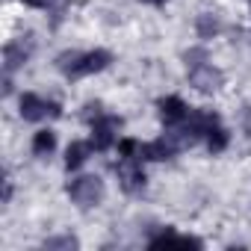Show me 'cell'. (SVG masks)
Masks as SVG:
<instances>
[{
	"label": "cell",
	"mask_w": 251,
	"mask_h": 251,
	"mask_svg": "<svg viewBox=\"0 0 251 251\" xmlns=\"http://www.w3.org/2000/svg\"><path fill=\"white\" fill-rule=\"evenodd\" d=\"M112 62V53L103 50V48H95V50H65L56 56V68L65 74V77H89V74H98L103 68H109Z\"/></svg>",
	"instance_id": "obj_1"
},
{
	"label": "cell",
	"mask_w": 251,
	"mask_h": 251,
	"mask_svg": "<svg viewBox=\"0 0 251 251\" xmlns=\"http://www.w3.org/2000/svg\"><path fill=\"white\" fill-rule=\"evenodd\" d=\"M103 192H106V186H103V180L98 175H80V177H74L68 183V198L83 210L98 207L103 201Z\"/></svg>",
	"instance_id": "obj_2"
},
{
	"label": "cell",
	"mask_w": 251,
	"mask_h": 251,
	"mask_svg": "<svg viewBox=\"0 0 251 251\" xmlns=\"http://www.w3.org/2000/svg\"><path fill=\"white\" fill-rule=\"evenodd\" d=\"M18 112H21L24 121H45V118H59V115H62V106H59L56 100H48V98H42V95L27 92V95H21V100H18Z\"/></svg>",
	"instance_id": "obj_3"
},
{
	"label": "cell",
	"mask_w": 251,
	"mask_h": 251,
	"mask_svg": "<svg viewBox=\"0 0 251 251\" xmlns=\"http://www.w3.org/2000/svg\"><path fill=\"white\" fill-rule=\"evenodd\" d=\"M33 50H36V39H33L30 33H27V36H18V39H12V42H6V45H3V71L12 74V71H18L21 65H27L30 56H33Z\"/></svg>",
	"instance_id": "obj_4"
},
{
	"label": "cell",
	"mask_w": 251,
	"mask_h": 251,
	"mask_svg": "<svg viewBox=\"0 0 251 251\" xmlns=\"http://www.w3.org/2000/svg\"><path fill=\"white\" fill-rule=\"evenodd\" d=\"M118 130H121V118L100 112L92 121V145H95V151H109L115 145V139H118Z\"/></svg>",
	"instance_id": "obj_5"
},
{
	"label": "cell",
	"mask_w": 251,
	"mask_h": 251,
	"mask_svg": "<svg viewBox=\"0 0 251 251\" xmlns=\"http://www.w3.org/2000/svg\"><path fill=\"white\" fill-rule=\"evenodd\" d=\"M186 74H189V86H192V89H198V92H204V95L219 92V89H222V83H225V74H222L210 59H207V62H201V65L186 68Z\"/></svg>",
	"instance_id": "obj_6"
},
{
	"label": "cell",
	"mask_w": 251,
	"mask_h": 251,
	"mask_svg": "<svg viewBox=\"0 0 251 251\" xmlns=\"http://www.w3.org/2000/svg\"><path fill=\"white\" fill-rule=\"evenodd\" d=\"M115 175H118V183L121 189L127 192V195H136L145 189V169H142V160H121L115 166Z\"/></svg>",
	"instance_id": "obj_7"
},
{
	"label": "cell",
	"mask_w": 251,
	"mask_h": 251,
	"mask_svg": "<svg viewBox=\"0 0 251 251\" xmlns=\"http://www.w3.org/2000/svg\"><path fill=\"white\" fill-rule=\"evenodd\" d=\"M216 124H219V115L213 109H192L186 115V121H183V133L195 142V139H204Z\"/></svg>",
	"instance_id": "obj_8"
},
{
	"label": "cell",
	"mask_w": 251,
	"mask_h": 251,
	"mask_svg": "<svg viewBox=\"0 0 251 251\" xmlns=\"http://www.w3.org/2000/svg\"><path fill=\"white\" fill-rule=\"evenodd\" d=\"M157 109H160V121L166 124V127H175V124H183V121H186V115H189V106H186V103H183V98H177V95L160 98Z\"/></svg>",
	"instance_id": "obj_9"
},
{
	"label": "cell",
	"mask_w": 251,
	"mask_h": 251,
	"mask_svg": "<svg viewBox=\"0 0 251 251\" xmlns=\"http://www.w3.org/2000/svg\"><path fill=\"white\" fill-rule=\"evenodd\" d=\"M92 148H95L92 142H71V145H68V151H65V169H68V172L80 169V166L89 160Z\"/></svg>",
	"instance_id": "obj_10"
},
{
	"label": "cell",
	"mask_w": 251,
	"mask_h": 251,
	"mask_svg": "<svg viewBox=\"0 0 251 251\" xmlns=\"http://www.w3.org/2000/svg\"><path fill=\"white\" fill-rule=\"evenodd\" d=\"M195 33H198V39H216V36L222 33V21H219V15H213V12H201V15L195 18Z\"/></svg>",
	"instance_id": "obj_11"
},
{
	"label": "cell",
	"mask_w": 251,
	"mask_h": 251,
	"mask_svg": "<svg viewBox=\"0 0 251 251\" xmlns=\"http://www.w3.org/2000/svg\"><path fill=\"white\" fill-rule=\"evenodd\" d=\"M33 154L36 157H50L53 151H56V133L53 130H39L36 136H33Z\"/></svg>",
	"instance_id": "obj_12"
},
{
	"label": "cell",
	"mask_w": 251,
	"mask_h": 251,
	"mask_svg": "<svg viewBox=\"0 0 251 251\" xmlns=\"http://www.w3.org/2000/svg\"><path fill=\"white\" fill-rule=\"evenodd\" d=\"M148 245H151V248H160V245H195V248H201V239H195V236H180V233H175V230H166V233L154 236Z\"/></svg>",
	"instance_id": "obj_13"
},
{
	"label": "cell",
	"mask_w": 251,
	"mask_h": 251,
	"mask_svg": "<svg viewBox=\"0 0 251 251\" xmlns=\"http://www.w3.org/2000/svg\"><path fill=\"white\" fill-rule=\"evenodd\" d=\"M204 142H207V151H210V154H222V151L227 148V142H230V133L222 127V124H216V127L204 136Z\"/></svg>",
	"instance_id": "obj_14"
},
{
	"label": "cell",
	"mask_w": 251,
	"mask_h": 251,
	"mask_svg": "<svg viewBox=\"0 0 251 251\" xmlns=\"http://www.w3.org/2000/svg\"><path fill=\"white\" fill-rule=\"evenodd\" d=\"M45 248H50V251H77L80 248V239L74 233H59V236H48L45 239Z\"/></svg>",
	"instance_id": "obj_15"
},
{
	"label": "cell",
	"mask_w": 251,
	"mask_h": 251,
	"mask_svg": "<svg viewBox=\"0 0 251 251\" xmlns=\"http://www.w3.org/2000/svg\"><path fill=\"white\" fill-rule=\"evenodd\" d=\"M118 157L121 160H142V142H136V139H121L118 142Z\"/></svg>",
	"instance_id": "obj_16"
},
{
	"label": "cell",
	"mask_w": 251,
	"mask_h": 251,
	"mask_svg": "<svg viewBox=\"0 0 251 251\" xmlns=\"http://www.w3.org/2000/svg\"><path fill=\"white\" fill-rule=\"evenodd\" d=\"M183 59H186V68H192V65L207 62V53H204L201 48H192V50H186V53H183Z\"/></svg>",
	"instance_id": "obj_17"
},
{
	"label": "cell",
	"mask_w": 251,
	"mask_h": 251,
	"mask_svg": "<svg viewBox=\"0 0 251 251\" xmlns=\"http://www.w3.org/2000/svg\"><path fill=\"white\" fill-rule=\"evenodd\" d=\"M21 3H27V6H33V9H53L59 0H21Z\"/></svg>",
	"instance_id": "obj_18"
},
{
	"label": "cell",
	"mask_w": 251,
	"mask_h": 251,
	"mask_svg": "<svg viewBox=\"0 0 251 251\" xmlns=\"http://www.w3.org/2000/svg\"><path fill=\"white\" fill-rule=\"evenodd\" d=\"M83 115H86V121L92 124V121L100 115V103H86V112H83Z\"/></svg>",
	"instance_id": "obj_19"
},
{
	"label": "cell",
	"mask_w": 251,
	"mask_h": 251,
	"mask_svg": "<svg viewBox=\"0 0 251 251\" xmlns=\"http://www.w3.org/2000/svg\"><path fill=\"white\" fill-rule=\"evenodd\" d=\"M242 130H245V136H251V106H245V112H242Z\"/></svg>",
	"instance_id": "obj_20"
},
{
	"label": "cell",
	"mask_w": 251,
	"mask_h": 251,
	"mask_svg": "<svg viewBox=\"0 0 251 251\" xmlns=\"http://www.w3.org/2000/svg\"><path fill=\"white\" fill-rule=\"evenodd\" d=\"M142 3H148V6H163L166 0H142Z\"/></svg>",
	"instance_id": "obj_21"
}]
</instances>
